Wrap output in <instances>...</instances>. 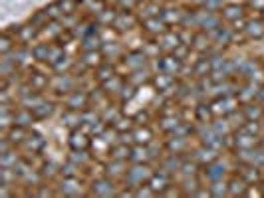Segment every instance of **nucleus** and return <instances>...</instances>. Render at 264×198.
<instances>
[{"mask_svg": "<svg viewBox=\"0 0 264 198\" xmlns=\"http://www.w3.org/2000/svg\"><path fill=\"white\" fill-rule=\"evenodd\" d=\"M153 176V168L147 165V163H141V165H131L127 174H125V186L129 188H137L141 186L143 182H149V178Z\"/></svg>", "mask_w": 264, "mask_h": 198, "instance_id": "obj_1", "label": "nucleus"}, {"mask_svg": "<svg viewBox=\"0 0 264 198\" xmlns=\"http://www.w3.org/2000/svg\"><path fill=\"white\" fill-rule=\"evenodd\" d=\"M185 62L179 60L175 54H165L163 58H157V69L159 71H165L169 75H179L183 71Z\"/></svg>", "mask_w": 264, "mask_h": 198, "instance_id": "obj_2", "label": "nucleus"}, {"mask_svg": "<svg viewBox=\"0 0 264 198\" xmlns=\"http://www.w3.org/2000/svg\"><path fill=\"white\" fill-rule=\"evenodd\" d=\"M90 107V93L84 89H74L70 91L66 97V109H76V111H84Z\"/></svg>", "mask_w": 264, "mask_h": 198, "instance_id": "obj_3", "label": "nucleus"}, {"mask_svg": "<svg viewBox=\"0 0 264 198\" xmlns=\"http://www.w3.org/2000/svg\"><path fill=\"white\" fill-rule=\"evenodd\" d=\"M157 44H159V48H161L163 54H173L175 48H177L179 44H183L181 32H179V30H177V32H175V30H167V32H163L157 38Z\"/></svg>", "mask_w": 264, "mask_h": 198, "instance_id": "obj_4", "label": "nucleus"}, {"mask_svg": "<svg viewBox=\"0 0 264 198\" xmlns=\"http://www.w3.org/2000/svg\"><path fill=\"white\" fill-rule=\"evenodd\" d=\"M203 168H205V170H203V174L209 178V182L221 180V178H225V176H227V172H229V166H227V163H223V161H221V157H219L215 163L203 166Z\"/></svg>", "mask_w": 264, "mask_h": 198, "instance_id": "obj_5", "label": "nucleus"}, {"mask_svg": "<svg viewBox=\"0 0 264 198\" xmlns=\"http://www.w3.org/2000/svg\"><path fill=\"white\" fill-rule=\"evenodd\" d=\"M129 161H121V159H111L107 165L103 166V174L109 178H125L127 170H129Z\"/></svg>", "mask_w": 264, "mask_h": 198, "instance_id": "obj_6", "label": "nucleus"}, {"mask_svg": "<svg viewBox=\"0 0 264 198\" xmlns=\"http://www.w3.org/2000/svg\"><path fill=\"white\" fill-rule=\"evenodd\" d=\"M193 159H195L201 166H207L219 159V151L213 149V147H209V145H201L197 151H193Z\"/></svg>", "mask_w": 264, "mask_h": 198, "instance_id": "obj_7", "label": "nucleus"}, {"mask_svg": "<svg viewBox=\"0 0 264 198\" xmlns=\"http://www.w3.org/2000/svg\"><path fill=\"white\" fill-rule=\"evenodd\" d=\"M68 143H70V147H72L74 151H84V149H90V147H92L90 135L84 131L82 127H80V129H72Z\"/></svg>", "mask_w": 264, "mask_h": 198, "instance_id": "obj_8", "label": "nucleus"}, {"mask_svg": "<svg viewBox=\"0 0 264 198\" xmlns=\"http://www.w3.org/2000/svg\"><path fill=\"white\" fill-rule=\"evenodd\" d=\"M147 60H149V56H147L143 50H131V52H127V54L123 56V64L127 66L129 71L139 69V67H145L147 66Z\"/></svg>", "mask_w": 264, "mask_h": 198, "instance_id": "obj_9", "label": "nucleus"}, {"mask_svg": "<svg viewBox=\"0 0 264 198\" xmlns=\"http://www.w3.org/2000/svg\"><path fill=\"white\" fill-rule=\"evenodd\" d=\"M153 71L149 69V67H139V69H133L129 71V77H127V81L133 83L135 87H141V85H147V83H151V79H153Z\"/></svg>", "mask_w": 264, "mask_h": 198, "instance_id": "obj_10", "label": "nucleus"}, {"mask_svg": "<svg viewBox=\"0 0 264 198\" xmlns=\"http://www.w3.org/2000/svg\"><path fill=\"white\" fill-rule=\"evenodd\" d=\"M92 194H98V196H113V194H117L115 192V184H113V180L109 178V176H99L98 180L94 182V190H92Z\"/></svg>", "mask_w": 264, "mask_h": 198, "instance_id": "obj_11", "label": "nucleus"}, {"mask_svg": "<svg viewBox=\"0 0 264 198\" xmlns=\"http://www.w3.org/2000/svg\"><path fill=\"white\" fill-rule=\"evenodd\" d=\"M143 30L149 34V36L159 38L161 34L169 30V26H167V22L163 20V18L155 16V18H147V20H143Z\"/></svg>", "mask_w": 264, "mask_h": 198, "instance_id": "obj_12", "label": "nucleus"}, {"mask_svg": "<svg viewBox=\"0 0 264 198\" xmlns=\"http://www.w3.org/2000/svg\"><path fill=\"white\" fill-rule=\"evenodd\" d=\"M236 170H240V176L248 182V184H258L260 180H262V168L256 165H240V168H236Z\"/></svg>", "mask_w": 264, "mask_h": 198, "instance_id": "obj_13", "label": "nucleus"}, {"mask_svg": "<svg viewBox=\"0 0 264 198\" xmlns=\"http://www.w3.org/2000/svg\"><path fill=\"white\" fill-rule=\"evenodd\" d=\"M103 54L101 50H94V52H82V60L80 64L86 67V69H98L101 64H103Z\"/></svg>", "mask_w": 264, "mask_h": 198, "instance_id": "obj_14", "label": "nucleus"}, {"mask_svg": "<svg viewBox=\"0 0 264 198\" xmlns=\"http://www.w3.org/2000/svg\"><path fill=\"white\" fill-rule=\"evenodd\" d=\"M219 14H221L223 20H227L231 24V22L238 20V18H244V6H240V4H225Z\"/></svg>", "mask_w": 264, "mask_h": 198, "instance_id": "obj_15", "label": "nucleus"}, {"mask_svg": "<svg viewBox=\"0 0 264 198\" xmlns=\"http://www.w3.org/2000/svg\"><path fill=\"white\" fill-rule=\"evenodd\" d=\"M151 83L155 85V89H157L159 93H163V91L171 89V87L175 85V75H169V73H165V71H157V73L153 75Z\"/></svg>", "mask_w": 264, "mask_h": 198, "instance_id": "obj_16", "label": "nucleus"}, {"mask_svg": "<svg viewBox=\"0 0 264 198\" xmlns=\"http://www.w3.org/2000/svg\"><path fill=\"white\" fill-rule=\"evenodd\" d=\"M248 186L250 184L240 174H234L231 180H229V196H246Z\"/></svg>", "mask_w": 264, "mask_h": 198, "instance_id": "obj_17", "label": "nucleus"}, {"mask_svg": "<svg viewBox=\"0 0 264 198\" xmlns=\"http://www.w3.org/2000/svg\"><path fill=\"white\" fill-rule=\"evenodd\" d=\"M101 46H103V40H101L99 32H90L88 36H84L82 42H80V50H82V52L101 50Z\"/></svg>", "mask_w": 264, "mask_h": 198, "instance_id": "obj_18", "label": "nucleus"}, {"mask_svg": "<svg viewBox=\"0 0 264 198\" xmlns=\"http://www.w3.org/2000/svg\"><path fill=\"white\" fill-rule=\"evenodd\" d=\"M244 36L248 40H262L264 38V20L256 18V20H248L246 28H244Z\"/></svg>", "mask_w": 264, "mask_h": 198, "instance_id": "obj_19", "label": "nucleus"}, {"mask_svg": "<svg viewBox=\"0 0 264 198\" xmlns=\"http://www.w3.org/2000/svg\"><path fill=\"white\" fill-rule=\"evenodd\" d=\"M38 36H40V30L34 28L32 24H26V26H20V30L16 32V40H18V44L28 46V44H32Z\"/></svg>", "mask_w": 264, "mask_h": 198, "instance_id": "obj_20", "label": "nucleus"}, {"mask_svg": "<svg viewBox=\"0 0 264 198\" xmlns=\"http://www.w3.org/2000/svg\"><path fill=\"white\" fill-rule=\"evenodd\" d=\"M135 16H133V12H117V18H115V22H113V28L117 30V32H125V30H131L133 26H135Z\"/></svg>", "mask_w": 264, "mask_h": 198, "instance_id": "obj_21", "label": "nucleus"}, {"mask_svg": "<svg viewBox=\"0 0 264 198\" xmlns=\"http://www.w3.org/2000/svg\"><path fill=\"white\" fill-rule=\"evenodd\" d=\"M242 113H244L246 121H262L264 119V107L256 101L242 105Z\"/></svg>", "mask_w": 264, "mask_h": 198, "instance_id": "obj_22", "label": "nucleus"}, {"mask_svg": "<svg viewBox=\"0 0 264 198\" xmlns=\"http://www.w3.org/2000/svg\"><path fill=\"white\" fill-rule=\"evenodd\" d=\"M123 85H125V81L115 73L113 77H109V79H105V81L101 83V89H103L107 95H115V97H117L119 91L123 89Z\"/></svg>", "mask_w": 264, "mask_h": 198, "instance_id": "obj_23", "label": "nucleus"}, {"mask_svg": "<svg viewBox=\"0 0 264 198\" xmlns=\"http://www.w3.org/2000/svg\"><path fill=\"white\" fill-rule=\"evenodd\" d=\"M141 163H149V149L147 145H133L129 165H141Z\"/></svg>", "mask_w": 264, "mask_h": 198, "instance_id": "obj_24", "label": "nucleus"}, {"mask_svg": "<svg viewBox=\"0 0 264 198\" xmlns=\"http://www.w3.org/2000/svg\"><path fill=\"white\" fill-rule=\"evenodd\" d=\"M10 141H12V145L16 147V145H24V141L28 139V135H30V131H28V127H22V125H14L12 129H8V133H4Z\"/></svg>", "mask_w": 264, "mask_h": 198, "instance_id": "obj_25", "label": "nucleus"}, {"mask_svg": "<svg viewBox=\"0 0 264 198\" xmlns=\"http://www.w3.org/2000/svg\"><path fill=\"white\" fill-rule=\"evenodd\" d=\"M121 117H123V111H121L117 105H111V103H109V105H107V107L101 111V119H103V121H105L109 127H111V125H115V123H117Z\"/></svg>", "mask_w": 264, "mask_h": 198, "instance_id": "obj_26", "label": "nucleus"}, {"mask_svg": "<svg viewBox=\"0 0 264 198\" xmlns=\"http://www.w3.org/2000/svg\"><path fill=\"white\" fill-rule=\"evenodd\" d=\"M133 139H135V145H149L153 141V133L147 125H135L133 127Z\"/></svg>", "mask_w": 264, "mask_h": 198, "instance_id": "obj_27", "label": "nucleus"}, {"mask_svg": "<svg viewBox=\"0 0 264 198\" xmlns=\"http://www.w3.org/2000/svg\"><path fill=\"white\" fill-rule=\"evenodd\" d=\"M14 119H16V125H22V127H32L34 121H38L34 117V111L32 109H26V107H20L16 113H14Z\"/></svg>", "mask_w": 264, "mask_h": 198, "instance_id": "obj_28", "label": "nucleus"}, {"mask_svg": "<svg viewBox=\"0 0 264 198\" xmlns=\"http://www.w3.org/2000/svg\"><path fill=\"white\" fill-rule=\"evenodd\" d=\"M213 71V66H211V60H209V56H201L197 62L193 64V73H195V77L201 79V77H207L209 73Z\"/></svg>", "mask_w": 264, "mask_h": 198, "instance_id": "obj_29", "label": "nucleus"}, {"mask_svg": "<svg viewBox=\"0 0 264 198\" xmlns=\"http://www.w3.org/2000/svg\"><path fill=\"white\" fill-rule=\"evenodd\" d=\"M16 44H18L16 36H12V34L8 32H2V36H0V54H2V56L12 54V52L16 50Z\"/></svg>", "mask_w": 264, "mask_h": 198, "instance_id": "obj_30", "label": "nucleus"}, {"mask_svg": "<svg viewBox=\"0 0 264 198\" xmlns=\"http://www.w3.org/2000/svg\"><path fill=\"white\" fill-rule=\"evenodd\" d=\"M195 119H197L199 123H211L215 119L211 103H199L197 107H195Z\"/></svg>", "mask_w": 264, "mask_h": 198, "instance_id": "obj_31", "label": "nucleus"}, {"mask_svg": "<svg viewBox=\"0 0 264 198\" xmlns=\"http://www.w3.org/2000/svg\"><path fill=\"white\" fill-rule=\"evenodd\" d=\"M42 101H44V95H42L40 91H28V93L20 95V107H26V109H36Z\"/></svg>", "mask_w": 264, "mask_h": 198, "instance_id": "obj_32", "label": "nucleus"}, {"mask_svg": "<svg viewBox=\"0 0 264 198\" xmlns=\"http://www.w3.org/2000/svg\"><path fill=\"white\" fill-rule=\"evenodd\" d=\"M70 161H72V163H76V165L80 166V168H86V166L92 165L94 157H92V155L88 153V149H84V151H74V149H72Z\"/></svg>", "mask_w": 264, "mask_h": 198, "instance_id": "obj_33", "label": "nucleus"}, {"mask_svg": "<svg viewBox=\"0 0 264 198\" xmlns=\"http://www.w3.org/2000/svg\"><path fill=\"white\" fill-rule=\"evenodd\" d=\"M54 109H56V105L52 103V101H48V99H44L36 109H32L34 111V117L38 119V121H42V119H48L52 113H54Z\"/></svg>", "mask_w": 264, "mask_h": 198, "instance_id": "obj_34", "label": "nucleus"}, {"mask_svg": "<svg viewBox=\"0 0 264 198\" xmlns=\"http://www.w3.org/2000/svg\"><path fill=\"white\" fill-rule=\"evenodd\" d=\"M209 192H211V196H215V198L229 196V180L221 178V180L211 182V184H209Z\"/></svg>", "mask_w": 264, "mask_h": 198, "instance_id": "obj_35", "label": "nucleus"}, {"mask_svg": "<svg viewBox=\"0 0 264 198\" xmlns=\"http://www.w3.org/2000/svg\"><path fill=\"white\" fill-rule=\"evenodd\" d=\"M24 145L32 149L34 155H38V153L44 149V145H46V139H44L40 133H30V135H28V139L24 141Z\"/></svg>", "mask_w": 264, "mask_h": 198, "instance_id": "obj_36", "label": "nucleus"}, {"mask_svg": "<svg viewBox=\"0 0 264 198\" xmlns=\"http://www.w3.org/2000/svg\"><path fill=\"white\" fill-rule=\"evenodd\" d=\"M20 159H22V157H18L16 147H14V149H10V151H6V153H2V155H0V166L14 168V166L20 163Z\"/></svg>", "mask_w": 264, "mask_h": 198, "instance_id": "obj_37", "label": "nucleus"}, {"mask_svg": "<svg viewBox=\"0 0 264 198\" xmlns=\"http://www.w3.org/2000/svg\"><path fill=\"white\" fill-rule=\"evenodd\" d=\"M131 155V145L125 143H117L111 147V159H121V161H129Z\"/></svg>", "mask_w": 264, "mask_h": 198, "instance_id": "obj_38", "label": "nucleus"}, {"mask_svg": "<svg viewBox=\"0 0 264 198\" xmlns=\"http://www.w3.org/2000/svg\"><path fill=\"white\" fill-rule=\"evenodd\" d=\"M101 54H103V58L107 60L109 56H113L115 60L123 54V50H121V46H119V42H105L103 46H101Z\"/></svg>", "mask_w": 264, "mask_h": 198, "instance_id": "obj_39", "label": "nucleus"}, {"mask_svg": "<svg viewBox=\"0 0 264 198\" xmlns=\"http://www.w3.org/2000/svg\"><path fill=\"white\" fill-rule=\"evenodd\" d=\"M199 176H201V174H197V176H185V180H183V184H181V188L185 190V194L195 196V192L203 186L201 180H199Z\"/></svg>", "mask_w": 264, "mask_h": 198, "instance_id": "obj_40", "label": "nucleus"}, {"mask_svg": "<svg viewBox=\"0 0 264 198\" xmlns=\"http://www.w3.org/2000/svg\"><path fill=\"white\" fill-rule=\"evenodd\" d=\"M115 18H117V12H115V10L103 8V10L99 12L98 16H96V22H98L99 26H113Z\"/></svg>", "mask_w": 264, "mask_h": 198, "instance_id": "obj_41", "label": "nucleus"}, {"mask_svg": "<svg viewBox=\"0 0 264 198\" xmlns=\"http://www.w3.org/2000/svg\"><path fill=\"white\" fill-rule=\"evenodd\" d=\"M28 83L32 85L34 91H42V89H46V87L50 85V79H48V75H44V73H32V77L28 79Z\"/></svg>", "mask_w": 264, "mask_h": 198, "instance_id": "obj_42", "label": "nucleus"}, {"mask_svg": "<svg viewBox=\"0 0 264 198\" xmlns=\"http://www.w3.org/2000/svg\"><path fill=\"white\" fill-rule=\"evenodd\" d=\"M96 75H98L99 83H103L105 79H109V77H113V75H115V66H113V64H109V62H103V64L96 69Z\"/></svg>", "mask_w": 264, "mask_h": 198, "instance_id": "obj_43", "label": "nucleus"}, {"mask_svg": "<svg viewBox=\"0 0 264 198\" xmlns=\"http://www.w3.org/2000/svg\"><path fill=\"white\" fill-rule=\"evenodd\" d=\"M137 95V87L133 85V83H129L127 79H125V85H123V89L119 91V95H117V99L121 101V103H127V101H131L133 97Z\"/></svg>", "mask_w": 264, "mask_h": 198, "instance_id": "obj_44", "label": "nucleus"}, {"mask_svg": "<svg viewBox=\"0 0 264 198\" xmlns=\"http://www.w3.org/2000/svg\"><path fill=\"white\" fill-rule=\"evenodd\" d=\"M34 60L38 62H48V54H50V44H36L32 46Z\"/></svg>", "mask_w": 264, "mask_h": 198, "instance_id": "obj_45", "label": "nucleus"}, {"mask_svg": "<svg viewBox=\"0 0 264 198\" xmlns=\"http://www.w3.org/2000/svg\"><path fill=\"white\" fill-rule=\"evenodd\" d=\"M46 12H48V16H50V20H62V18L66 16L58 0H56V2H52L50 6H46Z\"/></svg>", "mask_w": 264, "mask_h": 198, "instance_id": "obj_46", "label": "nucleus"}, {"mask_svg": "<svg viewBox=\"0 0 264 198\" xmlns=\"http://www.w3.org/2000/svg\"><path fill=\"white\" fill-rule=\"evenodd\" d=\"M133 125H135L133 117H125V115H123V117H121V119H119L115 125H111V127H115V129H117L119 133H125V131H131Z\"/></svg>", "mask_w": 264, "mask_h": 198, "instance_id": "obj_47", "label": "nucleus"}, {"mask_svg": "<svg viewBox=\"0 0 264 198\" xmlns=\"http://www.w3.org/2000/svg\"><path fill=\"white\" fill-rule=\"evenodd\" d=\"M60 2V6H62V10H64V14H76V8L80 6V2L78 0H58Z\"/></svg>", "mask_w": 264, "mask_h": 198, "instance_id": "obj_48", "label": "nucleus"}, {"mask_svg": "<svg viewBox=\"0 0 264 198\" xmlns=\"http://www.w3.org/2000/svg\"><path fill=\"white\" fill-rule=\"evenodd\" d=\"M135 6H137L135 0H117V10L119 12H131Z\"/></svg>", "mask_w": 264, "mask_h": 198, "instance_id": "obj_49", "label": "nucleus"}, {"mask_svg": "<svg viewBox=\"0 0 264 198\" xmlns=\"http://www.w3.org/2000/svg\"><path fill=\"white\" fill-rule=\"evenodd\" d=\"M133 121H135V125H147L149 113H147V111H137V113L133 115Z\"/></svg>", "mask_w": 264, "mask_h": 198, "instance_id": "obj_50", "label": "nucleus"}, {"mask_svg": "<svg viewBox=\"0 0 264 198\" xmlns=\"http://www.w3.org/2000/svg\"><path fill=\"white\" fill-rule=\"evenodd\" d=\"M42 176L44 178H48V176H52V174H58V170H56V165L54 163H46V165L42 166Z\"/></svg>", "mask_w": 264, "mask_h": 198, "instance_id": "obj_51", "label": "nucleus"}, {"mask_svg": "<svg viewBox=\"0 0 264 198\" xmlns=\"http://www.w3.org/2000/svg\"><path fill=\"white\" fill-rule=\"evenodd\" d=\"M256 103H260V105H264V83L262 85H258V91H256V99H254Z\"/></svg>", "mask_w": 264, "mask_h": 198, "instance_id": "obj_52", "label": "nucleus"}, {"mask_svg": "<svg viewBox=\"0 0 264 198\" xmlns=\"http://www.w3.org/2000/svg\"><path fill=\"white\" fill-rule=\"evenodd\" d=\"M38 194H40V196H48V194H52V190H50V188H48V190H46V188H42Z\"/></svg>", "mask_w": 264, "mask_h": 198, "instance_id": "obj_53", "label": "nucleus"}, {"mask_svg": "<svg viewBox=\"0 0 264 198\" xmlns=\"http://www.w3.org/2000/svg\"><path fill=\"white\" fill-rule=\"evenodd\" d=\"M258 147L264 149V135H260V141H258Z\"/></svg>", "mask_w": 264, "mask_h": 198, "instance_id": "obj_54", "label": "nucleus"}, {"mask_svg": "<svg viewBox=\"0 0 264 198\" xmlns=\"http://www.w3.org/2000/svg\"><path fill=\"white\" fill-rule=\"evenodd\" d=\"M135 2H137V6H139V4H145V2H149V0H135Z\"/></svg>", "mask_w": 264, "mask_h": 198, "instance_id": "obj_55", "label": "nucleus"}, {"mask_svg": "<svg viewBox=\"0 0 264 198\" xmlns=\"http://www.w3.org/2000/svg\"><path fill=\"white\" fill-rule=\"evenodd\" d=\"M262 69H264V64H262Z\"/></svg>", "mask_w": 264, "mask_h": 198, "instance_id": "obj_56", "label": "nucleus"}, {"mask_svg": "<svg viewBox=\"0 0 264 198\" xmlns=\"http://www.w3.org/2000/svg\"><path fill=\"white\" fill-rule=\"evenodd\" d=\"M262 107H264V105H262Z\"/></svg>", "mask_w": 264, "mask_h": 198, "instance_id": "obj_57", "label": "nucleus"}]
</instances>
